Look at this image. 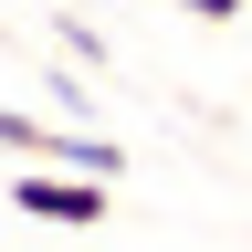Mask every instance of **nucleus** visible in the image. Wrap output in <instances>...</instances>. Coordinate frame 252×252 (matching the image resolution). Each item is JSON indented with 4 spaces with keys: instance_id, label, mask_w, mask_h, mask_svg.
<instances>
[{
    "instance_id": "obj_1",
    "label": "nucleus",
    "mask_w": 252,
    "mask_h": 252,
    "mask_svg": "<svg viewBox=\"0 0 252 252\" xmlns=\"http://www.w3.org/2000/svg\"><path fill=\"white\" fill-rule=\"evenodd\" d=\"M11 210H21V220H63V231H94V220L116 210V179H94V168H53V158H32V168L11 179Z\"/></svg>"
},
{
    "instance_id": "obj_2",
    "label": "nucleus",
    "mask_w": 252,
    "mask_h": 252,
    "mask_svg": "<svg viewBox=\"0 0 252 252\" xmlns=\"http://www.w3.org/2000/svg\"><path fill=\"white\" fill-rule=\"evenodd\" d=\"M179 11H189V21H242L252 0H179Z\"/></svg>"
}]
</instances>
